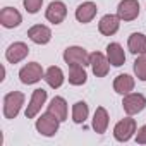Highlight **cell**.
<instances>
[{
    "instance_id": "cell-20",
    "label": "cell",
    "mask_w": 146,
    "mask_h": 146,
    "mask_svg": "<svg viewBox=\"0 0 146 146\" xmlns=\"http://www.w3.org/2000/svg\"><path fill=\"white\" fill-rule=\"evenodd\" d=\"M127 46H129L131 53H134V55H143V53H146V36L141 35V33H132V35L129 36Z\"/></svg>"
},
{
    "instance_id": "cell-7",
    "label": "cell",
    "mask_w": 146,
    "mask_h": 146,
    "mask_svg": "<svg viewBox=\"0 0 146 146\" xmlns=\"http://www.w3.org/2000/svg\"><path fill=\"white\" fill-rule=\"evenodd\" d=\"M90 65L93 69V74L96 78H105L108 74V69H110V62L108 57L103 55L102 52H93L90 55Z\"/></svg>"
},
{
    "instance_id": "cell-17",
    "label": "cell",
    "mask_w": 146,
    "mask_h": 146,
    "mask_svg": "<svg viewBox=\"0 0 146 146\" xmlns=\"http://www.w3.org/2000/svg\"><path fill=\"white\" fill-rule=\"evenodd\" d=\"M43 79L46 81V84H48L50 88H53V90H55V88H60V86L64 84V72H62L60 67L52 65V67L46 69Z\"/></svg>"
},
{
    "instance_id": "cell-3",
    "label": "cell",
    "mask_w": 146,
    "mask_h": 146,
    "mask_svg": "<svg viewBox=\"0 0 146 146\" xmlns=\"http://www.w3.org/2000/svg\"><path fill=\"white\" fill-rule=\"evenodd\" d=\"M58 125H60V120H58L53 113H50V112L43 113V115L36 120V131H38L41 136H46V137L55 136V132L58 131Z\"/></svg>"
},
{
    "instance_id": "cell-2",
    "label": "cell",
    "mask_w": 146,
    "mask_h": 146,
    "mask_svg": "<svg viewBox=\"0 0 146 146\" xmlns=\"http://www.w3.org/2000/svg\"><path fill=\"white\" fill-rule=\"evenodd\" d=\"M41 78H45V72H43V67L38 62H29L19 70V79H21L23 84H35Z\"/></svg>"
},
{
    "instance_id": "cell-8",
    "label": "cell",
    "mask_w": 146,
    "mask_h": 146,
    "mask_svg": "<svg viewBox=\"0 0 146 146\" xmlns=\"http://www.w3.org/2000/svg\"><path fill=\"white\" fill-rule=\"evenodd\" d=\"M117 16L120 21H134L139 16V2L137 0H122L117 7Z\"/></svg>"
},
{
    "instance_id": "cell-10",
    "label": "cell",
    "mask_w": 146,
    "mask_h": 146,
    "mask_svg": "<svg viewBox=\"0 0 146 146\" xmlns=\"http://www.w3.org/2000/svg\"><path fill=\"white\" fill-rule=\"evenodd\" d=\"M45 102H46V91H45L43 88L35 90L33 95H31V102H29V105H28V108H26V117H28V119L36 117V113L41 110V107L45 105Z\"/></svg>"
},
{
    "instance_id": "cell-23",
    "label": "cell",
    "mask_w": 146,
    "mask_h": 146,
    "mask_svg": "<svg viewBox=\"0 0 146 146\" xmlns=\"http://www.w3.org/2000/svg\"><path fill=\"white\" fill-rule=\"evenodd\" d=\"M88 113H90V108L86 102H76L74 107H72V120L76 124H83L88 119Z\"/></svg>"
},
{
    "instance_id": "cell-13",
    "label": "cell",
    "mask_w": 146,
    "mask_h": 146,
    "mask_svg": "<svg viewBox=\"0 0 146 146\" xmlns=\"http://www.w3.org/2000/svg\"><path fill=\"white\" fill-rule=\"evenodd\" d=\"M28 36L36 45H46L52 40V31H50V28H46L43 24H36L28 29Z\"/></svg>"
},
{
    "instance_id": "cell-18",
    "label": "cell",
    "mask_w": 146,
    "mask_h": 146,
    "mask_svg": "<svg viewBox=\"0 0 146 146\" xmlns=\"http://www.w3.org/2000/svg\"><path fill=\"white\" fill-rule=\"evenodd\" d=\"M113 90L119 95H127L134 90V78H131L129 74H119L113 81Z\"/></svg>"
},
{
    "instance_id": "cell-22",
    "label": "cell",
    "mask_w": 146,
    "mask_h": 146,
    "mask_svg": "<svg viewBox=\"0 0 146 146\" xmlns=\"http://www.w3.org/2000/svg\"><path fill=\"white\" fill-rule=\"evenodd\" d=\"M69 83L72 86H81L86 83L88 76H86V70L83 65H69Z\"/></svg>"
},
{
    "instance_id": "cell-25",
    "label": "cell",
    "mask_w": 146,
    "mask_h": 146,
    "mask_svg": "<svg viewBox=\"0 0 146 146\" xmlns=\"http://www.w3.org/2000/svg\"><path fill=\"white\" fill-rule=\"evenodd\" d=\"M23 4H24V9L29 14H36L43 5V0H23Z\"/></svg>"
},
{
    "instance_id": "cell-26",
    "label": "cell",
    "mask_w": 146,
    "mask_h": 146,
    "mask_svg": "<svg viewBox=\"0 0 146 146\" xmlns=\"http://www.w3.org/2000/svg\"><path fill=\"white\" fill-rule=\"evenodd\" d=\"M136 143L137 144H146V124L143 127H139V131L136 134Z\"/></svg>"
},
{
    "instance_id": "cell-5",
    "label": "cell",
    "mask_w": 146,
    "mask_h": 146,
    "mask_svg": "<svg viewBox=\"0 0 146 146\" xmlns=\"http://www.w3.org/2000/svg\"><path fill=\"white\" fill-rule=\"evenodd\" d=\"M122 107H124V110H125L127 115H136V113H139V112L144 110L146 98L141 93H127V95H124Z\"/></svg>"
},
{
    "instance_id": "cell-12",
    "label": "cell",
    "mask_w": 146,
    "mask_h": 146,
    "mask_svg": "<svg viewBox=\"0 0 146 146\" xmlns=\"http://www.w3.org/2000/svg\"><path fill=\"white\" fill-rule=\"evenodd\" d=\"M119 26H120V17L119 16H113V14H107L100 19L98 23V29L102 35L105 36H112L119 31Z\"/></svg>"
},
{
    "instance_id": "cell-9",
    "label": "cell",
    "mask_w": 146,
    "mask_h": 146,
    "mask_svg": "<svg viewBox=\"0 0 146 146\" xmlns=\"http://www.w3.org/2000/svg\"><path fill=\"white\" fill-rule=\"evenodd\" d=\"M67 16V7L64 2H60V0H53V2H50L46 12H45V17L53 23V24H60Z\"/></svg>"
},
{
    "instance_id": "cell-19",
    "label": "cell",
    "mask_w": 146,
    "mask_h": 146,
    "mask_svg": "<svg viewBox=\"0 0 146 146\" xmlns=\"http://www.w3.org/2000/svg\"><path fill=\"white\" fill-rule=\"evenodd\" d=\"M46 112L53 113V115L62 122V120L67 119V102H65L62 96H55V98H52V102H50Z\"/></svg>"
},
{
    "instance_id": "cell-15",
    "label": "cell",
    "mask_w": 146,
    "mask_h": 146,
    "mask_svg": "<svg viewBox=\"0 0 146 146\" xmlns=\"http://www.w3.org/2000/svg\"><path fill=\"white\" fill-rule=\"evenodd\" d=\"M96 12H98L96 4H93V2H84V4H81V5L76 9V19H78L79 23L86 24V23H91V21H93V17L96 16Z\"/></svg>"
},
{
    "instance_id": "cell-4",
    "label": "cell",
    "mask_w": 146,
    "mask_h": 146,
    "mask_svg": "<svg viewBox=\"0 0 146 146\" xmlns=\"http://www.w3.org/2000/svg\"><path fill=\"white\" fill-rule=\"evenodd\" d=\"M64 60L67 65H90V55L83 46H67L64 52Z\"/></svg>"
},
{
    "instance_id": "cell-6",
    "label": "cell",
    "mask_w": 146,
    "mask_h": 146,
    "mask_svg": "<svg viewBox=\"0 0 146 146\" xmlns=\"http://www.w3.org/2000/svg\"><path fill=\"white\" fill-rule=\"evenodd\" d=\"M134 132H136V120L131 119V117H125V119L119 120L113 127V137L120 143L129 141Z\"/></svg>"
},
{
    "instance_id": "cell-1",
    "label": "cell",
    "mask_w": 146,
    "mask_h": 146,
    "mask_svg": "<svg viewBox=\"0 0 146 146\" xmlns=\"http://www.w3.org/2000/svg\"><path fill=\"white\" fill-rule=\"evenodd\" d=\"M23 105H24V95L21 91L7 93L5 98H4V115H5V119H16Z\"/></svg>"
},
{
    "instance_id": "cell-16",
    "label": "cell",
    "mask_w": 146,
    "mask_h": 146,
    "mask_svg": "<svg viewBox=\"0 0 146 146\" xmlns=\"http://www.w3.org/2000/svg\"><path fill=\"white\" fill-rule=\"evenodd\" d=\"M107 57H108V62H110L113 67H120V65H124V62H125L124 48H122L119 43H110V45L107 46Z\"/></svg>"
},
{
    "instance_id": "cell-24",
    "label": "cell",
    "mask_w": 146,
    "mask_h": 146,
    "mask_svg": "<svg viewBox=\"0 0 146 146\" xmlns=\"http://www.w3.org/2000/svg\"><path fill=\"white\" fill-rule=\"evenodd\" d=\"M134 72L139 81H146V53L137 55V58L134 60Z\"/></svg>"
},
{
    "instance_id": "cell-11",
    "label": "cell",
    "mask_w": 146,
    "mask_h": 146,
    "mask_svg": "<svg viewBox=\"0 0 146 146\" xmlns=\"http://www.w3.org/2000/svg\"><path fill=\"white\" fill-rule=\"evenodd\" d=\"M28 53H29V46H28L26 43H23V41H16V43H12V45L7 48L5 58H7L11 64H17V62H21V60H24V58L28 57Z\"/></svg>"
},
{
    "instance_id": "cell-14",
    "label": "cell",
    "mask_w": 146,
    "mask_h": 146,
    "mask_svg": "<svg viewBox=\"0 0 146 146\" xmlns=\"http://www.w3.org/2000/svg\"><path fill=\"white\" fill-rule=\"evenodd\" d=\"M21 21H23L21 14L14 7H4L2 12H0V23H2L4 28H9V29L11 28H17L21 24Z\"/></svg>"
},
{
    "instance_id": "cell-21",
    "label": "cell",
    "mask_w": 146,
    "mask_h": 146,
    "mask_svg": "<svg viewBox=\"0 0 146 146\" xmlns=\"http://www.w3.org/2000/svg\"><path fill=\"white\" fill-rule=\"evenodd\" d=\"M107 127H108V112L103 107H98L93 115V129L98 134H103L107 131Z\"/></svg>"
}]
</instances>
